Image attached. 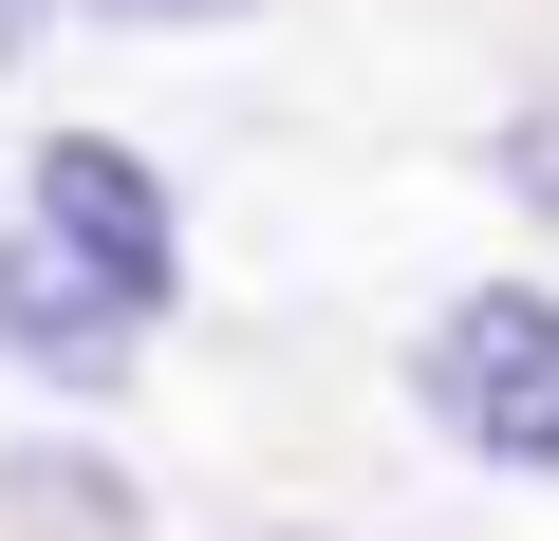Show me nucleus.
<instances>
[{"label": "nucleus", "instance_id": "nucleus-1", "mask_svg": "<svg viewBox=\"0 0 559 541\" xmlns=\"http://www.w3.org/2000/svg\"><path fill=\"white\" fill-rule=\"evenodd\" d=\"M411 392H429L448 448H485V467H559V299H522V281L448 299V318L411 337Z\"/></svg>", "mask_w": 559, "mask_h": 541}, {"label": "nucleus", "instance_id": "nucleus-2", "mask_svg": "<svg viewBox=\"0 0 559 541\" xmlns=\"http://www.w3.org/2000/svg\"><path fill=\"white\" fill-rule=\"evenodd\" d=\"M20 224L75 261V281H112L131 318H168V187H150L112 131H57V150H20Z\"/></svg>", "mask_w": 559, "mask_h": 541}, {"label": "nucleus", "instance_id": "nucleus-3", "mask_svg": "<svg viewBox=\"0 0 559 541\" xmlns=\"http://www.w3.org/2000/svg\"><path fill=\"white\" fill-rule=\"evenodd\" d=\"M0 355H20V374H57V392H112V374L150 355V318H131L112 281H75L38 224H0Z\"/></svg>", "mask_w": 559, "mask_h": 541}, {"label": "nucleus", "instance_id": "nucleus-4", "mask_svg": "<svg viewBox=\"0 0 559 541\" xmlns=\"http://www.w3.org/2000/svg\"><path fill=\"white\" fill-rule=\"evenodd\" d=\"M0 522L20 541H131V485H112V448H0Z\"/></svg>", "mask_w": 559, "mask_h": 541}, {"label": "nucleus", "instance_id": "nucleus-5", "mask_svg": "<svg viewBox=\"0 0 559 541\" xmlns=\"http://www.w3.org/2000/svg\"><path fill=\"white\" fill-rule=\"evenodd\" d=\"M38 20H131V38H168V20H242V0H38Z\"/></svg>", "mask_w": 559, "mask_h": 541}, {"label": "nucleus", "instance_id": "nucleus-6", "mask_svg": "<svg viewBox=\"0 0 559 541\" xmlns=\"http://www.w3.org/2000/svg\"><path fill=\"white\" fill-rule=\"evenodd\" d=\"M0 38H38V0H0Z\"/></svg>", "mask_w": 559, "mask_h": 541}]
</instances>
